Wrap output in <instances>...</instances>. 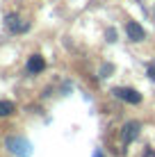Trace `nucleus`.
Returning a JSON list of instances; mask_svg holds the SVG:
<instances>
[{"label":"nucleus","instance_id":"1a4fd4ad","mask_svg":"<svg viewBox=\"0 0 155 157\" xmlns=\"http://www.w3.org/2000/svg\"><path fill=\"white\" fill-rule=\"evenodd\" d=\"M94 157H103V155H100V153H96V155H94Z\"/></svg>","mask_w":155,"mask_h":157},{"label":"nucleus","instance_id":"6e6552de","mask_svg":"<svg viewBox=\"0 0 155 157\" xmlns=\"http://www.w3.org/2000/svg\"><path fill=\"white\" fill-rule=\"evenodd\" d=\"M148 75H151V80H155V66H148Z\"/></svg>","mask_w":155,"mask_h":157},{"label":"nucleus","instance_id":"f03ea898","mask_svg":"<svg viewBox=\"0 0 155 157\" xmlns=\"http://www.w3.org/2000/svg\"><path fill=\"white\" fill-rule=\"evenodd\" d=\"M114 96H116V98H121V100H126V102H132V105H137V102L141 100V96L137 94L135 89H130V86H116Z\"/></svg>","mask_w":155,"mask_h":157},{"label":"nucleus","instance_id":"423d86ee","mask_svg":"<svg viewBox=\"0 0 155 157\" xmlns=\"http://www.w3.org/2000/svg\"><path fill=\"white\" fill-rule=\"evenodd\" d=\"M21 18H16V16H7V25L12 32H25L28 30V23H18Z\"/></svg>","mask_w":155,"mask_h":157},{"label":"nucleus","instance_id":"20e7f679","mask_svg":"<svg viewBox=\"0 0 155 157\" xmlns=\"http://www.w3.org/2000/svg\"><path fill=\"white\" fill-rule=\"evenodd\" d=\"M126 32H128V36H130L132 41H141L144 39V28L139 23H135V21H130V23L126 25Z\"/></svg>","mask_w":155,"mask_h":157},{"label":"nucleus","instance_id":"39448f33","mask_svg":"<svg viewBox=\"0 0 155 157\" xmlns=\"http://www.w3.org/2000/svg\"><path fill=\"white\" fill-rule=\"evenodd\" d=\"M46 68V62H44V57H39V55H32L28 59V71L30 73H41Z\"/></svg>","mask_w":155,"mask_h":157},{"label":"nucleus","instance_id":"7ed1b4c3","mask_svg":"<svg viewBox=\"0 0 155 157\" xmlns=\"http://www.w3.org/2000/svg\"><path fill=\"white\" fill-rule=\"evenodd\" d=\"M139 123L137 121H132V123H128V125L123 128V141L126 144H130V141H135L137 137H139Z\"/></svg>","mask_w":155,"mask_h":157},{"label":"nucleus","instance_id":"f257e3e1","mask_svg":"<svg viewBox=\"0 0 155 157\" xmlns=\"http://www.w3.org/2000/svg\"><path fill=\"white\" fill-rule=\"evenodd\" d=\"M7 146L12 153H16L18 157H30L32 155V146L28 139H21V137H9L7 139Z\"/></svg>","mask_w":155,"mask_h":157},{"label":"nucleus","instance_id":"0eeeda50","mask_svg":"<svg viewBox=\"0 0 155 157\" xmlns=\"http://www.w3.org/2000/svg\"><path fill=\"white\" fill-rule=\"evenodd\" d=\"M14 112V105L9 100H0V116H9Z\"/></svg>","mask_w":155,"mask_h":157}]
</instances>
